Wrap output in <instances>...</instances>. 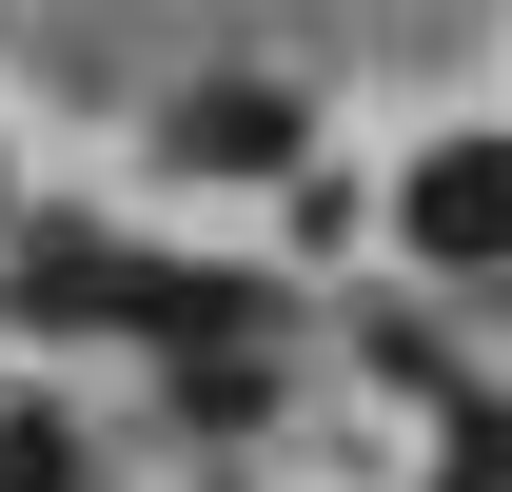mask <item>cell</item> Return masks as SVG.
I'll use <instances>...</instances> for the list:
<instances>
[{"instance_id": "6da1fadb", "label": "cell", "mask_w": 512, "mask_h": 492, "mask_svg": "<svg viewBox=\"0 0 512 492\" xmlns=\"http://www.w3.org/2000/svg\"><path fill=\"white\" fill-rule=\"evenodd\" d=\"M158 276H178V256L99 237V217H20V276H0V296L40 315V335H158Z\"/></svg>"}, {"instance_id": "3957f363", "label": "cell", "mask_w": 512, "mask_h": 492, "mask_svg": "<svg viewBox=\"0 0 512 492\" xmlns=\"http://www.w3.org/2000/svg\"><path fill=\"white\" fill-rule=\"evenodd\" d=\"M158 158L178 178H296V99L276 79H197L178 119H158Z\"/></svg>"}, {"instance_id": "277c9868", "label": "cell", "mask_w": 512, "mask_h": 492, "mask_svg": "<svg viewBox=\"0 0 512 492\" xmlns=\"http://www.w3.org/2000/svg\"><path fill=\"white\" fill-rule=\"evenodd\" d=\"M434 492H512V414H493V394H453V473Z\"/></svg>"}, {"instance_id": "5b68a950", "label": "cell", "mask_w": 512, "mask_h": 492, "mask_svg": "<svg viewBox=\"0 0 512 492\" xmlns=\"http://www.w3.org/2000/svg\"><path fill=\"white\" fill-rule=\"evenodd\" d=\"M0 492H79V453H60V414H0Z\"/></svg>"}, {"instance_id": "7a4b0ae2", "label": "cell", "mask_w": 512, "mask_h": 492, "mask_svg": "<svg viewBox=\"0 0 512 492\" xmlns=\"http://www.w3.org/2000/svg\"><path fill=\"white\" fill-rule=\"evenodd\" d=\"M394 237L434 256V276H512V138H434L394 178Z\"/></svg>"}]
</instances>
